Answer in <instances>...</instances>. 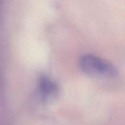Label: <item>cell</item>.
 Instances as JSON below:
<instances>
[{"label":"cell","mask_w":125,"mask_h":125,"mask_svg":"<svg viewBox=\"0 0 125 125\" xmlns=\"http://www.w3.org/2000/svg\"><path fill=\"white\" fill-rule=\"evenodd\" d=\"M39 92L44 100L48 101L57 95V85L48 78H42L39 83Z\"/></svg>","instance_id":"2"},{"label":"cell","mask_w":125,"mask_h":125,"mask_svg":"<svg viewBox=\"0 0 125 125\" xmlns=\"http://www.w3.org/2000/svg\"><path fill=\"white\" fill-rule=\"evenodd\" d=\"M82 70L87 74L99 78H112L117 73L115 67L109 62L93 55H85L80 61Z\"/></svg>","instance_id":"1"}]
</instances>
